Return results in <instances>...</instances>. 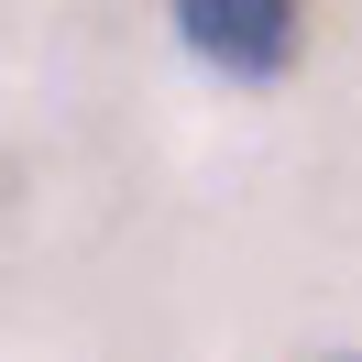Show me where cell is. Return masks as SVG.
Wrapping results in <instances>:
<instances>
[{"label": "cell", "instance_id": "obj_1", "mask_svg": "<svg viewBox=\"0 0 362 362\" xmlns=\"http://www.w3.org/2000/svg\"><path fill=\"white\" fill-rule=\"evenodd\" d=\"M176 33L220 77H286L308 45V0H176Z\"/></svg>", "mask_w": 362, "mask_h": 362}]
</instances>
